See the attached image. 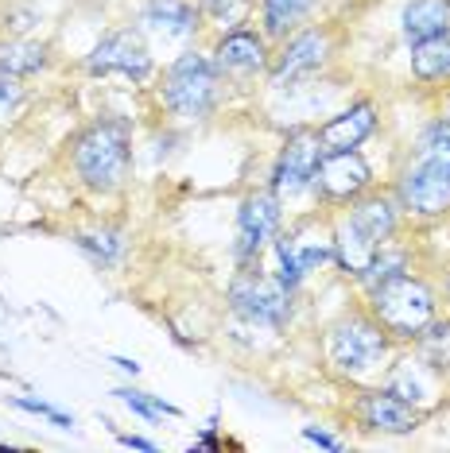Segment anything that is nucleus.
<instances>
[{
    "mask_svg": "<svg viewBox=\"0 0 450 453\" xmlns=\"http://www.w3.org/2000/svg\"><path fill=\"white\" fill-rule=\"evenodd\" d=\"M365 295H369V314L381 322V329L392 342H415V334L431 322L438 311L435 287L412 272L376 283L373 291H365Z\"/></svg>",
    "mask_w": 450,
    "mask_h": 453,
    "instance_id": "nucleus-4",
    "label": "nucleus"
},
{
    "mask_svg": "<svg viewBox=\"0 0 450 453\" xmlns=\"http://www.w3.org/2000/svg\"><path fill=\"white\" fill-rule=\"evenodd\" d=\"M213 66L221 70L225 81H249L257 74H268L272 63V50L264 32H252V27H229V32L218 35V43L210 50Z\"/></svg>",
    "mask_w": 450,
    "mask_h": 453,
    "instance_id": "nucleus-12",
    "label": "nucleus"
},
{
    "mask_svg": "<svg viewBox=\"0 0 450 453\" xmlns=\"http://www.w3.org/2000/svg\"><path fill=\"white\" fill-rule=\"evenodd\" d=\"M443 32H450V0H404L400 4V35L407 47Z\"/></svg>",
    "mask_w": 450,
    "mask_h": 453,
    "instance_id": "nucleus-17",
    "label": "nucleus"
},
{
    "mask_svg": "<svg viewBox=\"0 0 450 453\" xmlns=\"http://www.w3.org/2000/svg\"><path fill=\"white\" fill-rule=\"evenodd\" d=\"M225 303L249 326L283 329L291 322V291L275 280V275H264L257 264L241 267V272L233 275L229 291H225Z\"/></svg>",
    "mask_w": 450,
    "mask_h": 453,
    "instance_id": "nucleus-5",
    "label": "nucleus"
},
{
    "mask_svg": "<svg viewBox=\"0 0 450 453\" xmlns=\"http://www.w3.org/2000/svg\"><path fill=\"white\" fill-rule=\"evenodd\" d=\"M446 298H450V275H446Z\"/></svg>",
    "mask_w": 450,
    "mask_h": 453,
    "instance_id": "nucleus-34",
    "label": "nucleus"
},
{
    "mask_svg": "<svg viewBox=\"0 0 450 453\" xmlns=\"http://www.w3.org/2000/svg\"><path fill=\"white\" fill-rule=\"evenodd\" d=\"M221 97H225V78L213 66V58L202 55V50L175 55L159 78V105L171 120H182V125L210 120L218 112Z\"/></svg>",
    "mask_w": 450,
    "mask_h": 453,
    "instance_id": "nucleus-2",
    "label": "nucleus"
},
{
    "mask_svg": "<svg viewBox=\"0 0 450 453\" xmlns=\"http://www.w3.org/2000/svg\"><path fill=\"white\" fill-rule=\"evenodd\" d=\"M283 229V202L272 190H252L237 205V233H233V260L237 267H252L272 249L275 233Z\"/></svg>",
    "mask_w": 450,
    "mask_h": 453,
    "instance_id": "nucleus-9",
    "label": "nucleus"
},
{
    "mask_svg": "<svg viewBox=\"0 0 450 453\" xmlns=\"http://www.w3.org/2000/svg\"><path fill=\"white\" fill-rule=\"evenodd\" d=\"M353 418L361 422V430H373V434H412L423 422V411L388 388H369L353 399Z\"/></svg>",
    "mask_w": 450,
    "mask_h": 453,
    "instance_id": "nucleus-14",
    "label": "nucleus"
},
{
    "mask_svg": "<svg viewBox=\"0 0 450 453\" xmlns=\"http://www.w3.org/2000/svg\"><path fill=\"white\" fill-rule=\"evenodd\" d=\"M70 171L86 190L117 194L132 174V120L109 112L81 128L70 148Z\"/></svg>",
    "mask_w": 450,
    "mask_h": 453,
    "instance_id": "nucleus-1",
    "label": "nucleus"
},
{
    "mask_svg": "<svg viewBox=\"0 0 450 453\" xmlns=\"http://www.w3.org/2000/svg\"><path fill=\"white\" fill-rule=\"evenodd\" d=\"M136 27L156 43H190L202 32V12L194 0H140Z\"/></svg>",
    "mask_w": 450,
    "mask_h": 453,
    "instance_id": "nucleus-13",
    "label": "nucleus"
},
{
    "mask_svg": "<svg viewBox=\"0 0 450 453\" xmlns=\"http://www.w3.org/2000/svg\"><path fill=\"white\" fill-rule=\"evenodd\" d=\"M415 151H419V156H431V159H438V163H446V167H450V120L435 117L431 125L419 132Z\"/></svg>",
    "mask_w": 450,
    "mask_h": 453,
    "instance_id": "nucleus-27",
    "label": "nucleus"
},
{
    "mask_svg": "<svg viewBox=\"0 0 450 453\" xmlns=\"http://www.w3.org/2000/svg\"><path fill=\"white\" fill-rule=\"evenodd\" d=\"M12 407L27 411V415H39V418H47L50 426H58V430H70V426H74V415H66V411L50 407L47 399H35V395H16V399H12Z\"/></svg>",
    "mask_w": 450,
    "mask_h": 453,
    "instance_id": "nucleus-28",
    "label": "nucleus"
},
{
    "mask_svg": "<svg viewBox=\"0 0 450 453\" xmlns=\"http://www.w3.org/2000/svg\"><path fill=\"white\" fill-rule=\"evenodd\" d=\"M194 4H198L202 19H210L221 32H229V27L244 24V16H249V8L257 4V0H194Z\"/></svg>",
    "mask_w": 450,
    "mask_h": 453,
    "instance_id": "nucleus-26",
    "label": "nucleus"
},
{
    "mask_svg": "<svg viewBox=\"0 0 450 453\" xmlns=\"http://www.w3.org/2000/svg\"><path fill=\"white\" fill-rule=\"evenodd\" d=\"M404 272H412V267H407V249H396V244L388 241L384 249H381V252H376L373 260H369V267H365V272H361V280H357V283H361L365 291H373L376 283L396 280V275H404Z\"/></svg>",
    "mask_w": 450,
    "mask_h": 453,
    "instance_id": "nucleus-24",
    "label": "nucleus"
},
{
    "mask_svg": "<svg viewBox=\"0 0 450 453\" xmlns=\"http://www.w3.org/2000/svg\"><path fill=\"white\" fill-rule=\"evenodd\" d=\"M396 202L412 218H423V221L446 218L450 213V167L415 151V159L396 179Z\"/></svg>",
    "mask_w": 450,
    "mask_h": 453,
    "instance_id": "nucleus-8",
    "label": "nucleus"
},
{
    "mask_svg": "<svg viewBox=\"0 0 450 453\" xmlns=\"http://www.w3.org/2000/svg\"><path fill=\"white\" fill-rule=\"evenodd\" d=\"M50 66V47L39 43V39H24V35H12V39H0V78H35Z\"/></svg>",
    "mask_w": 450,
    "mask_h": 453,
    "instance_id": "nucleus-19",
    "label": "nucleus"
},
{
    "mask_svg": "<svg viewBox=\"0 0 450 453\" xmlns=\"http://www.w3.org/2000/svg\"><path fill=\"white\" fill-rule=\"evenodd\" d=\"M112 395L125 403L132 415H140V418H148V422H159V418H179L182 411L175 403H167L163 395H151V391H140V388H117Z\"/></svg>",
    "mask_w": 450,
    "mask_h": 453,
    "instance_id": "nucleus-25",
    "label": "nucleus"
},
{
    "mask_svg": "<svg viewBox=\"0 0 450 453\" xmlns=\"http://www.w3.org/2000/svg\"><path fill=\"white\" fill-rule=\"evenodd\" d=\"M81 70H86L89 78H128L136 81V86H144L156 74V58H151V47L144 32H140L136 24L128 27H112L97 39L94 47H89V55L81 58Z\"/></svg>",
    "mask_w": 450,
    "mask_h": 453,
    "instance_id": "nucleus-6",
    "label": "nucleus"
},
{
    "mask_svg": "<svg viewBox=\"0 0 450 453\" xmlns=\"http://www.w3.org/2000/svg\"><path fill=\"white\" fill-rule=\"evenodd\" d=\"M392 357V337L381 329V322L369 311L342 314L326 329V360L338 376L345 380H365L376 368H384V360Z\"/></svg>",
    "mask_w": 450,
    "mask_h": 453,
    "instance_id": "nucleus-3",
    "label": "nucleus"
},
{
    "mask_svg": "<svg viewBox=\"0 0 450 453\" xmlns=\"http://www.w3.org/2000/svg\"><path fill=\"white\" fill-rule=\"evenodd\" d=\"M446 120H450V94H446Z\"/></svg>",
    "mask_w": 450,
    "mask_h": 453,
    "instance_id": "nucleus-33",
    "label": "nucleus"
},
{
    "mask_svg": "<svg viewBox=\"0 0 450 453\" xmlns=\"http://www.w3.org/2000/svg\"><path fill=\"white\" fill-rule=\"evenodd\" d=\"M365 190H373V167L357 148L350 151H322L319 167H314V194L322 202L350 205Z\"/></svg>",
    "mask_w": 450,
    "mask_h": 453,
    "instance_id": "nucleus-11",
    "label": "nucleus"
},
{
    "mask_svg": "<svg viewBox=\"0 0 450 453\" xmlns=\"http://www.w3.org/2000/svg\"><path fill=\"white\" fill-rule=\"evenodd\" d=\"M412 78L423 81V86L450 81V32L412 43Z\"/></svg>",
    "mask_w": 450,
    "mask_h": 453,
    "instance_id": "nucleus-20",
    "label": "nucleus"
},
{
    "mask_svg": "<svg viewBox=\"0 0 450 453\" xmlns=\"http://www.w3.org/2000/svg\"><path fill=\"white\" fill-rule=\"evenodd\" d=\"M400 202L392 194H376V190H365L357 202H350V213H345V225L361 236L369 249H384L396 233H400Z\"/></svg>",
    "mask_w": 450,
    "mask_h": 453,
    "instance_id": "nucleus-15",
    "label": "nucleus"
},
{
    "mask_svg": "<svg viewBox=\"0 0 450 453\" xmlns=\"http://www.w3.org/2000/svg\"><path fill=\"white\" fill-rule=\"evenodd\" d=\"M24 101V86L16 78H0V109H12Z\"/></svg>",
    "mask_w": 450,
    "mask_h": 453,
    "instance_id": "nucleus-29",
    "label": "nucleus"
},
{
    "mask_svg": "<svg viewBox=\"0 0 450 453\" xmlns=\"http://www.w3.org/2000/svg\"><path fill=\"white\" fill-rule=\"evenodd\" d=\"M415 360L427 372H450V318H431L412 342Z\"/></svg>",
    "mask_w": 450,
    "mask_h": 453,
    "instance_id": "nucleus-21",
    "label": "nucleus"
},
{
    "mask_svg": "<svg viewBox=\"0 0 450 453\" xmlns=\"http://www.w3.org/2000/svg\"><path fill=\"white\" fill-rule=\"evenodd\" d=\"M74 244L89 256V264H97V267H117L120 260H125V233H120V229L74 233Z\"/></svg>",
    "mask_w": 450,
    "mask_h": 453,
    "instance_id": "nucleus-22",
    "label": "nucleus"
},
{
    "mask_svg": "<svg viewBox=\"0 0 450 453\" xmlns=\"http://www.w3.org/2000/svg\"><path fill=\"white\" fill-rule=\"evenodd\" d=\"M112 365H117L120 372H128V376H136V372H140V365H136V360H128V357H112Z\"/></svg>",
    "mask_w": 450,
    "mask_h": 453,
    "instance_id": "nucleus-32",
    "label": "nucleus"
},
{
    "mask_svg": "<svg viewBox=\"0 0 450 453\" xmlns=\"http://www.w3.org/2000/svg\"><path fill=\"white\" fill-rule=\"evenodd\" d=\"M117 441H120L125 449H140V453H156V449H159L151 438H140V434H117Z\"/></svg>",
    "mask_w": 450,
    "mask_h": 453,
    "instance_id": "nucleus-31",
    "label": "nucleus"
},
{
    "mask_svg": "<svg viewBox=\"0 0 450 453\" xmlns=\"http://www.w3.org/2000/svg\"><path fill=\"white\" fill-rule=\"evenodd\" d=\"M319 159H322L319 132H314V128H295V132H288L280 156H275V163H272L268 190L280 202L299 198V194L314 190V167H319Z\"/></svg>",
    "mask_w": 450,
    "mask_h": 453,
    "instance_id": "nucleus-10",
    "label": "nucleus"
},
{
    "mask_svg": "<svg viewBox=\"0 0 450 453\" xmlns=\"http://www.w3.org/2000/svg\"><path fill=\"white\" fill-rule=\"evenodd\" d=\"M423 372H427V368L419 365L415 357L396 360L392 372H388V380H384V388H388V391H396L400 399H407V403H415V407H419L427 395H431V391H427V384H423Z\"/></svg>",
    "mask_w": 450,
    "mask_h": 453,
    "instance_id": "nucleus-23",
    "label": "nucleus"
},
{
    "mask_svg": "<svg viewBox=\"0 0 450 453\" xmlns=\"http://www.w3.org/2000/svg\"><path fill=\"white\" fill-rule=\"evenodd\" d=\"M303 438H306V441H314V446H322V449H342V446H345L342 438L326 434L322 426H303Z\"/></svg>",
    "mask_w": 450,
    "mask_h": 453,
    "instance_id": "nucleus-30",
    "label": "nucleus"
},
{
    "mask_svg": "<svg viewBox=\"0 0 450 453\" xmlns=\"http://www.w3.org/2000/svg\"><path fill=\"white\" fill-rule=\"evenodd\" d=\"M322 0H257V12H260V32L268 43H280V39H288L291 32H299V27L319 12Z\"/></svg>",
    "mask_w": 450,
    "mask_h": 453,
    "instance_id": "nucleus-18",
    "label": "nucleus"
},
{
    "mask_svg": "<svg viewBox=\"0 0 450 453\" xmlns=\"http://www.w3.org/2000/svg\"><path fill=\"white\" fill-rule=\"evenodd\" d=\"M314 132H319L322 151H350V148H361V143L376 132V105H373V101H353V105H345L342 112L326 117Z\"/></svg>",
    "mask_w": 450,
    "mask_h": 453,
    "instance_id": "nucleus-16",
    "label": "nucleus"
},
{
    "mask_svg": "<svg viewBox=\"0 0 450 453\" xmlns=\"http://www.w3.org/2000/svg\"><path fill=\"white\" fill-rule=\"evenodd\" d=\"M330 58H334L330 27H322V24L299 27L288 39H280V50H275L268 63V86L283 89V86H295V81H306L330 66Z\"/></svg>",
    "mask_w": 450,
    "mask_h": 453,
    "instance_id": "nucleus-7",
    "label": "nucleus"
}]
</instances>
